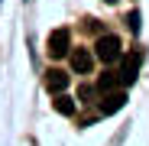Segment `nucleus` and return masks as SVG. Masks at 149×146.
Instances as JSON below:
<instances>
[{"instance_id":"4","label":"nucleus","mask_w":149,"mask_h":146,"mask_svg":"<svg viewBox=\"0 0 149 146\" xmlns=\"http://www.w3.org/2000/svg\"><path fill=\"white\" fill-rule=\"evenodd\" d=\"M139 65H143V52L123 55V71H117V75H120V85H133L136 75H139Z\"/></svg>"},{"instance_id":"11","label":"nucleus","mask_w":149,"mask_h":146,"mask_svg":"<svg viewBox=\"0 0 149 146\" xmlns=\"http://www.w3.org/2000/svg\"><path fill=\"white\" fill-rule=\"evenodd\" d=\"M107 3H117V0H107Z\"/></svg>"},{"instance_id":"6","label":"nucleus","mask_w":149,"mask_h":146,"mask_svg":"<svg viewBox=\"0 0 149 146\" xmlns=\"http://www.w3.org/2000/svg\"><path fill=\"white\" fill-rule=\"evenodd\" d=\"M68 81H71V78H68V71H62V68L45 71V88H49V91H55V94H58V91H65V88H68Z\"/></svg>"},{"instance_id":"2","label":"nucleus","mask_w":149,"mask_h":146,"mask_svg":"<svg viewBox=\"0 0 149 146\" xmlns=\"http://www.w3.org/2000/svg\"><path fill=\"white\" fill-rule=\"evenodd\" d=\"M68 49H71V33L68 29H55L52 36H49V42H45V52L52 59H65Z\"/></svg>"},{"instance_id":"10","label":"nucleus","mask_w":149,"mask_h":146,"mask_svg":"<svg viewBox=\"0 0 149 146\" xmlns=\"http://www.w3.org/2000/svg\"><path fill=\"white\" fill-rule=\"evenodd\" d=\"M127 23H130V29L136 33V29H139V13H130V16H127Z\"/></svg>"},{"instance_id":"9","label":"nucleus","mask_w":149,"mask_h":146,"mask_svg":"<svg viewBox=\"0 0 149 146\" xmlns=\"http://www.w3.org/2000/svg\"><path fill=\"white\" fill-rule=\"evenodd\" d=\"M78 97H81V104H91L94 97H97V88H88L84 85V88H78Z\"/></svg>"},{"instance_id":"7","label":"nucleus","mask_w":149,"mask_h":146,"mask_svg":"<svg viewBox=\"0 0 149 146\" xmlns=\"http://www.w3.org/2000/svg\"><path fill=\"white\" fill-rule=\"evenodd\" d=\"M120 88V75H117V71H104V75L101 78H97V91H117Z\"/></svg>"},{"instance_id":"3","label":"nucleus","mask_w":149,"mask_h":146,"mask_svg":"<svg viewBox=\"0 0 149 146\" xmlns=\"http://www.w3.org/2000/svg\"><path fill=\"white\" fill-rule=\"evenodd\" d=\"M123 104H127V94H123L120 88H117V91H104L101 101H97V114H104V117H107V114H117Z\"/></svg>"},{"instance_id":"5","label":"nucleus","mask_w":149,"mask_h":146,"mask_svg":"<svg viewBox=\"0 0 149 146\" xmlns=\"http://www.w3.org/2000/svg\"><path fill=\"white\" fill-rule=\"evenodd\" d=\"M68 59H71V68L81 71V75H84V71H91V65H94V55L88 52V49H74V52L68 49Z\"/></svg>"},{"instance_id":"1","label":"nucleus","mask_w":149,"mask_h":146,"mask_svg":"<svg viewBox=\"0 0 149 146\" xmlns=\"http://www.w3.org/2000/svg\"><path fill=\"white\" fill-rule=\"evenodd\" d=\"M94 55L101 59L104 65H110V62H117L120 55H123V42L117 39V36H101L94 42Z\"/></svg>"},{"instance_id":"8","label":"nucleus","mask_w":149,"mask_h":146,"mask_svg":"<svg viewBox=\"0 0 149 146\" xmlns=\"http://www.w3.org/2000/svg\"><path fill=\"white\" fill-rule=\"evenodd\" d=\"M52 104H55V110H58V114H65V117H71V114H74V101H71L68 94H62V91H58V97H55Z\"/></svg>"}]
</instances>
